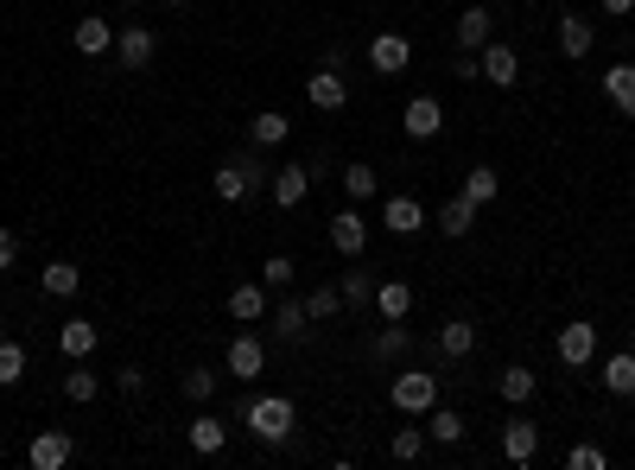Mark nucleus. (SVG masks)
Listing matches in <instances>:
<instances>
[{
  "label": "nucleus",
  "mask_w": 635,
  "mask_h": 470,
  "mask_svg": "<svg viewBox=\"0 0 635 470\" xmlns=\"http://www.w3.org/2000/svg\"><path fill=\"white\" fill-rule=\"evenodd\" d=\"M267 184H273V166H267L261 146L248 141L217 166V204H248V197H261Z\"/></svg>",
  "instance_id": "obj_1"
},
{
  "label": "nucleus",
  "mask_w": 635,
  "mask_h": 470,
  "mask_svg": "<svg viewBox=\"0 0 635 470\" xmlns=\"http://www.w3.org/2000/svg\"><path fill=\"white\" fill-rule=\"evenodd\" d=\"M242 426L261 438V445H286L293 438V426H300V407L286 395H248V407H242Z\"/></svg>",
  "instance_id": "obj_2"
},
{
  "label": "nucleus",
  "mask_w": 635,
  "mask_h": 470,
  "mask_svg": "<svg viewBox=\"0 0 635 470\" xmlns=\"http://www.w3.org/2000/svg\"><path fill=\"white\" fill-rule=\"evenodd\" d=\"M388 400H394V407H401L407 420H426V413L439 407V375L413 362V369H401V375H394V388H388Z\"/></svg>",
  "instance_id": "obj_3"
},
{
  "label": "nucleus",
  "mask_w": 635,
  "mask_h": 470,
  "mask_svg": "<svg viewBox=\"0 0 635 470\" xmlns=\"http://www.w3.org/2000/svg\"><path fill=\"white\" fill-rule=\"evenodd\" d=\"M223 375H235L242 388L267 375V344L255 337V330H235V337H229V350H223Z\"/></svg>",
  "instance_id": "obj_4"
},
{
  "label": "nucleus",
  "mask_w": 635,
  "mask_h": 470,
  "mask_svg": "<svg viewBox=\"0 0 635 470\" xmlns=\"http://www.w3.org/2000/svg\"><path fill=\"white\" fill-rule=\"evenodd\" d=\"M152 58H159V33H152V26H121V33H114V64H121V71H152Z\"/></svg>",
  "instance_id": "obj_5"
},
{
  "label": "nucleus",
  "mask_w": 635,
  "mask_h": 470,
  "mask_svg": "<svg viewBox=\"0 0 635 470\" xmlns=\"http://www.w3.org/2000/svg\"><path fill=\"white\" fill-rule=\"evenodd\" d=\"M553 357H560L565 369H591V362H598V325H585V318L560 325V337H553Z\"/></svg>",
  "instance_id": "obj_6"
},
{
  "label": "nucleus",
  "mask_w": 635,
  "mask_h": 470,
  "mask_svg": "<svg viewBox=\"0 0 635 470\" xmlns=\"http://www.w3.org/2000/svg\"><path fill=\"white\" fill-rule=\"evenodd\" d=\"M305 103H312L318 115H343V109H350V76L318 64V71L305 76Z\"/></svg>",
  "instance_id": "obj_7"
},
{
  "label": "nucleus",
  "mask_w": 635,
  "mask_h": 470,
  "mask_svg": "<svg viewBox=\"0 0 635 470\" xmlns=\"http://www.w3.org/2000/svg\"><path fill=\"white\" fill-rule=\"evenodd\" d=\"M477 71H484V83H496V89H515V83H522V58H515L509 38H489L484 51H477Z\"/></svg>",
  "instance_id": "obj_8"
},
{
  "label": "nucleus",
  "mask_w": 635,
  "mask_h": 470,
  "mask_svg": "<svg viewBox=\"0 0 635 470\" xmlns=\"http://www.w3.org/2000/svg\"><path fill=\"white\" fill-rule=\"evenodd\" d=\"M401 134L407 141H439L445 134V103L439 96H413L407 109H401Z\"/></svg>",
  "instance_id": "obj_9"
},
{
  "label": "nucleus",
  "mask_w": 635,
  "mask_h": 470,
  "mask_svg": "<svg viewBox=\"0 0 635 470\" xmlns=\"http://www.w3.org/2000/svg\"><path fill=\"white\" fill-rule=\"evenodd\" d=\"M76 458V438L64 433V426H45V433H33V445H26V465L33 470H64Z\"/></svg>",
  "instance_id": "obj_10"
},
{
  "label": "nucleus",
  "mask_w": 635,
  "mask_h": 470,
  "mask_svg": "<svg viewBox=\"0 0 635 470\" xmlns=\"http://www.w3.org/2000/svg\"><path fill=\"white\" fill-rule=\"evenodd\" d=\"M305 191H312V166H305V159H293V166H273V184H267L273 210H300Z\"/></svg>",
  "instance_id": "obj_11"
},
{
  "label": "nucleus",
  "mask_w": 635,
  "mask_h": 470,
  "mask_svg": "<svg viewBox=\"0 0 635 470\" xmlns=\"http://www.w3.org/2000/svg\"><path fill=\"white\" fill-rule=\"evenodd\" d=\"M331 249L343 254V261H356V254L369 249V217H363V204H350V210L331 217Z\"/></svg>",
  "instance_id": "obj_12"
},
{
  "label": "nucleus",
  "mask_w": 635,
  "mask_h": 470,
  "mask_svg": "<svg viewBox=\"0 0 635 470\" xmlns=\"http://www.w3.org/2000/svg\"><path fill=\"white\" fill-rule=\"evenodd\" d=\"M502 458H509V465H522V470L540 458V426H534L527 413H509V426H502Z\"/></svg>",
  "instance_id": "obj_13"
},
{
  "label": "nucleus",
  "mask_w": 635,
  "mask_h": 470,
  "mask_svg": "<svg viewBox=\"0 0 635 470\" xmlns=\"http://www.w3.org/2000/svg\"><path fill=\"white\" fill-rule=\"evenodd\" d=\"M477 344H484V337H477V325H471V318H445V325H439V337H432L439 362H471V357H477Z\"/></svg>",
  "instance_id": "obj_14"
},
{
  "label": "nucleus",
  "mask_w": 635,
  "mask_h": 470,
  "mask_svg": "<svg viewBox=\"0 0 635 470\" xmlns=\"http://www.w3.org/2000/svg\"><path fill=\"white\" fill-rule=\"evenodd\" d=\"M553 38H560V58H591L598 51V26L585 20V13H560V26H553Z\"/></svg>",
  "instance_id": "obj_15"
},
{
  "label": "nucleus",
  "mask_w": 635,
  "mask_h": 470,
  "mask_svg": "<svg viewBox=\"0 0 635 470\" xmlns=\"http://www.w3.org/2000/svg\"><path fill=\"white\" fill-rule=\"evenodd\" d=\"M407 357H413L407 318H381V330L369 337V362H407Z\"/></svg>",
  "instance_id": "obj_16"
},
{
  "label": "nucleus",
  "mask_w": 635,
  "mask_h": 470,
  "mask_svg": "<svg viewBox=\"0 0 635 470\" xmlns=\"http://www.w3.org/2000/svg\"><path fill=\"white\" fill-rule=\"evenodd\" d=\"M426 222L432 217L419 210V197H407V191H394V197L381 204V229H388V236H419Z\"/></svg>",
  "instance_id": "obj_17"
},
{
  "label": "nucleus",
  "mask_w": 635,
  "mask_h": 470,
  "mask_svg": "<svg viewBox=\"0 0 635 470\" xmlns=\"http://www.w3.org/2000/svg\"><path fill=\"white\" fill-rule=\"evenodd\" d=\"M267 330H273L280 344H305V337H312L305 299H273V312H267Z\"/></svg>",
  "instance_id": "obj_18"
},
{
  "label": "nucleus",
  "mask_w": 635,
  "mask_h": 470,
  "mask_svg": "<svg viewBox=\"0 0 635 470\" xmlns=\"http://www.w3.org/2000/svg\"><path fill=\"white\" fill-rule=\"evenodd\" d=\"M413 64V45L401 33H381V38H369V71L375 76H401Z\"/></svg>",
  "instance_id": "obj_19"
},
{
  "label": "nucleus",
  "mask_w": 635,
  "mask_h": 470,
  "mask_svg": "<svg viewBox=\"0 0 635 470\" xmlns=\"http://www.w3.org/2000/svg\"><path fill=\"white\" fill-rule=\"evenodd\" d=\"M451 38H457V51H484L489 38H496V13H489V7H464L457 26H451Z\"/></svg>",
  "instance_id": "obj_20"
},
{
  "label": "nucleus",
  "mask_w": 635,
  "mask_h": 470,
  "mask_svg": "<svg viewBox=\"0 0 635 470\" xmlns=\"http://www.w3.org/2000/svg\"><path fill=\"white\" fill-rule=\"evenodd\" d=\"M96 344H102V330L89 325V318H64V330H58V357L64 362H89Z\"/></svg>",
  "instance_id": "obj_21"
},
{
  "label": "nucleus",
  "mask_w": 635,
  "mask_h": 470,
  "mask_svg": "<svg viewBox=\"0 0 635 470\" xmlns=\"http://www.w3.org/2000/svg\"><path fill=\"white\" fill-rule=\"evenodd\" d=\"M71 45L83 51V58H109V51H114V26L102 20V13H83V20H76V33H71Z\"/></svg>",
  "instance_id": "obj_22"
},
{
  "label": "nucleus",
  "mask_w": 635,
  "mask_h": 470,
  "mask_svg": "<svg viewBox=\"0 0 635 470\" xmlns=\"http://www.w3.org/2000/svg\"><path fill=\"white\" fill-rule=\"evenodd\" d=\"M185 445L197 451V458H223V445H229V426L217 420V413H197L185 426Z\"/></svg>",
  "instance_id": "obj_23"
},
{
  "label": "nucleus",
  "mask_w": 635,
  "mask_h": 470,
  "mask_svg": "<svg viewBox=\"0 0 635 470\" xmlns=\"http://www.w3.org/2000/svg\"><path fill=\"white\" fill-rule=\"evenodd\" d=\"M603 96H610V109H623V121H635V64H610L603 71Z\"/></svg>",
  "instance_id": "obj_24"
},
{
  "label": "nucleus",
  "mask_w": 635,
  "mask_h": 470,
  "mask_svg": "<svg viewBox=\"0 0 635 470\" xmlns=\"http://www.w3.org/2000/svg\"><path fill=\"white\" fill-rule=\"evenodd\" d=\"M235 325H261L267 318V287H255V280H242V287L229 292V305H223Z\"/></svg>",
  "instance_id": "obj_25"
},
{
  "label": "nucleus",
  "mask_w": 635,
  "mask_h": 470,
  "mask_svg": "<svg viewBox=\"0 0 635 470\" xmlns=\"http://www.w3.org/2000/svg\"><path fill=\"white\" fill-rule=\"evenodd\" d=\"M432 229H439V236H451V242H464V236H471V229H477V204H471V197H464V191H457V197H451L445 210H439V217H432Z\"/></svg>",
  "instance_id": "obj_26"
},
{
  "label": "nucleus",
  "mask_w": 635,
  "mask_h": 470,
  "mask_svg": "<svg viewBox=\"0 0 635 470\" xmlns=\"http://www.w3.org/2000/svg\"><path fill=\"white\" fill-rule=\"evenodd\" d=\"M534 388H540V375H534L527 362H509V369L496 375V395L509 400V407H527V400H534Z\"/></svg>",
  "instance_id": "obj_27"
},
{
  "label": "nucleus",
  "mask_w": 635,
  "mask_h": 470,
  "mask_svg": "<svg viewBox=\"0 0 635 470\" xmlns=\"http://www.w3.org/2000/svg\"><path fill=\"white\" fill-rule=\"evenodd\" d=\"M598 382H603V388H610L616 400H630V395H635V350H616V357H603Z\"/></svg>",
  "instance_id": "obj_28"
},
{
  "label": "nucleus",
  "mask_w": 635,
  "mask_h": 470,
  "mask_svg": "<svg viewBox=\"0 0 635 470\" xmlns=\"http://www.w3.org/2000/svg\"><path fill=\"white\" fill-rule=\"evenodd\" d=\"M464 426H471V420H464L457 407H445V400L426 413V438H432V445H464Z\"/></svg>",
  "instance_id": "obj_29"
},
{
  "label": "nucleus",
  "mask_w": 635,
  "mask_h": 470,
  "mask_svg": "<svg viewBox=\"0 0 635 470\" xmlns=\"http://www.w3.org/2000/svg\"><path fill=\"white\" fill-rule=\"evenodd\" d=\"M337 292H343V312H369V305H375L369 267H350V274H337Z\"/></svg>",
  "instance_id": "obj_30"
},
{
  "label": "nucleus",
  "mask_w": 635,
  "mask_h": 470,
  "mask_svg": "<svg viewBox=\"0 0 635 470\" xmlns=\"http://www.w3.org/2000/svg\"><path fill=\"white\" fill-rule=\"evenodd\" d=\"M375 191H381V172H375L369 159H350V166H343V197H350V204H369Z\"/></svg>",
  "instance_id": "obj_31"
},
{
  "label": "nucleus",
  "mask_w": 635,
  "mask_h": 470,
  "mask_svg": "<svg viewBox=\"0 0 635 470\" xmlns=\"http://www.w3.org/2000/svg\"><path fill=\"white\" fill-rule=\"evenodd\" d=\"M76 287H83L76 261H45V274H38V292H45V299H71Z\"/></svg>",
  "instance_id": "obj_32"
},
{
  "label": "nucleus",
  "mask_w": 635,
  "mask_h": 470,
  "mask_svg": "<svg viewBox=\"0 0 635 470\" xmlns=\"http://www.w3.org/2000/svg\"><path fill=\"white\" fill-rule=\"evenodd\" d=\"M286 134H293V121H286L280 109H261L255 121H248V141L261 146V153H267V146H286Z\"/></svg>",
  "instance_id": "obj_33"
},
{
  "label": "nucleus",
  "mask_w": 635,
  "mask_h": 470,
  "mask_svg": "<svg viewBox=\"0 0 635 470\" xmlns=\"http://www.w3.org/2000/svg\"><path fill=\"white\" fill-rule=\"evenodd\" d=\"M407 312H413L407 280H381V287H375V318H407Z\"/></svg>",
  "instance_id": "obj_34"
},
{
  "label": "nucleus",
  "mask_w": 635,
  "mask_h": 470,
  "mask_svg": "<svg viewBox=\"0 0 635 470\" xmlns=\"http://www.w3.org/2000/svg\"><path fill=\"white\" fill-rule=\"evenodd\" d=\"M464 197H471L477 210L496 204V197H502V172H496V166H471V172H464Z\"/></svg>",
  "instance_id": "obj_35"
},
{
  "label": "nucleus",
  "mask_w": 635,
  "mask_h": 470,
  "mask_svg": "<svg viewBox=\"0 0 635 470\" xmlns=\"http://www.w3.org/2000/svg\"><path fill=\"white\" fill-rule=\"evenodd\" d=\"M96 395H102V375H96L89 362H71V375H64V400H71V407H89Z\"/></svg>",
  "instance_id": "obj_36"
},
{
  "label": "nucleus",
  "mask_w": 635,
  "mask_h": 470,
  "mask_svg": "<svg viewBox=\"0 0 635 470\" xmlns=\"http://www.w3.org/2000/svg\"><path fill=\"white\" fill-rule=\"evenodd\" d=\"M337 312H343V292H337V280H331V287H312V292H305V318H312V325H331Z\"/></svg>",
  "instance_id": "obj_37"
},
{
  "label": "nucleus",
  "mask_w": 635,
  "mask_h": 470,
  "mask_svg": "<svg viewBox=\"0 0 635 470\" xmlns=\"http://www.w3.org/2000/svg\"><path fill=\"white\" fill-rule=\"evenodd\" d=\"M426 426H401V433L388 438V458H401V465H413V458H426Z\"/></svg>",
  "instance_id": "obj_38"
},
{
  "label": "nucleus",
  "mask_w": 635,
  "mask_h": 470,
  "mask_svg": "<svg viewBox=\"0 0 635 470\" xmlns=\"http://www.w3.org/2000/svg\"><path fill=\"white\" fill-rule=\"evenodd\" d=\"M179 388H185V400H197V407H204V400H217V369H210V362H197V369H185V382H179Z\"/></svg>",
  "instance_id": "obj_39"
},
{
  "label": "nucleus",
  "mask_w": 635,
  "mask_h": 470,
  "mask_svg": "<svg viewBox=\"0 0 635 470\" xmlns=\"http://www.w3.org/2000/svg\"><path fill=\"white\" fill-rule=\"evenodd\" d=\"M20 382H26V344L7 337L0 344V388H20Z\"/></svg>",
  "instance_id": "obj_40"
},
{
  "label": "nucleus",
  "mask_w": 635,
  "mask_h": 470,
  "mask_svg": "<svg viewBox=\"0 0 635 470\" xmlns=\"http://www.w3.org/2000/svg\"><path fill=\"white\" fill-rule=\"evenodd\" d=\"M261 274H267L261 287L280 292V287H293V274H300V267H293V254H267V267H261Z\"/></svg>",
  "instance_id": "obj_41"
},
{
  "label": "nucleus",
  "mask_w": 635,
  "mask_h": 470,
  "mask_svg": "<svg viewBox=\"0 0 635 470\" xmlns=\"http://www.w3.org/2000/svg\"><path fill=\"white\" fill-rule=\"evenodd\" d=\"M610 465V458H603L598 445H572V451H565V470H603Z\"/></svg>",
  "instance_id": "obj_42"
},
{
  "label": "nucleus",
  "mask_w": 635,
  "mask_h": 470,
  "mask_svg": "<svg viewBox=\"0 0 635 470\" xmlns=\"http://www.w3.org/2000/svg\"><path fill=\"white\" fill-rule=\"evenodd\" d=\"M114 388H121V395H141V388H147V369H141V362L114 369Z\"/></svg>",
  "instance_id": "obj_43"
},
{
  "label": "nucleus",
  "mask_w": 635,
  "mask_h": 470,
  "mask_svg": "<svg viewBox=\"0 0 635 470\" xmlns=\"http://www.w3.org/2000/svg\"><path fill=\"white\" fill-rule=\"evenodd\" d=\"M13 261H20V236L0 229V274H13Z\"/></svg>",
  "instance_id": "obj_44"
},
{
  "label": "nucleus",
  "mask_w": 635,
  "mask_h": 470,
  "mask_svg": "<svg viewBox=\"0 0 635 470\" xmlns=\"http://www.w3.org/2000/svg\"><path fill=\"white\" fill-rule=\"evenodd\" d=\"M451 76H464V83H471V76H484V71H477V51H457V58H451Z\"/></svg>",
  "instance_id": "obj_45"
},
{
  "label": "nucleus",
  "mask_w": 635,
  "mask_h": 470,
  "mask_svg": "<svg viewBox=\"0 0 635 470\" xmlns=\"http://www.w3.org/2000/svg\"><path fill=\"white\" fill-rule=\"evenodd\" d=\"M598 7L610 13V20H630V13H635V0H598Z\"/></svg>",
  "instance_id": "obj_46"
},
{
  "label": "nucleus",
  "mask_w": 635,
  "mask_h": 470,
  "mask_svg": "<svg viewBox=\"0 0 635 470\" xmlns=\"http://www.w3.org/2000/svg\"><path fill=\"white\" fill-rule=\"evenodd\" d=\"M166 7H191V0H166Z\"/></svg>",
  "instance_id": "obj_47"
}]
</instances>
